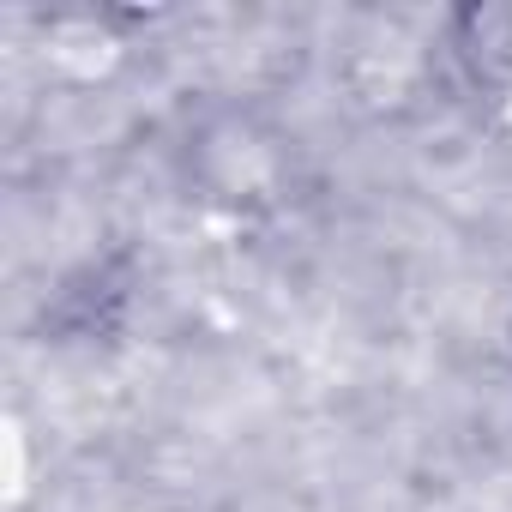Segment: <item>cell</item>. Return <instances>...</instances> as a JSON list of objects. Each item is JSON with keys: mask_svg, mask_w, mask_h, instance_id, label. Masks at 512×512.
Here are the masks:
<instances>
[{"mask_svg": "<svg viewBox=\"0 0 512 512\" xmlns=\"http://www.w3.org/2000/svg\"><path fill=\"white\" fill-rule=\"evenodd\" d=\"M127 43L109 31V19H55L49 25V61L67 79H103L109 67H121Z\"/></svg>", "mask_w": 512, "mask_h": 512, "instance_id": "2", "label": "cell"}, {"mask_svg": "<svg viewBox=\"0 0 512 512\" xmlns=\"http://www.w3.org/2000/svg\"><path fill=\"white\" fill-rule=\"evenodd\" d=\"M452 49H458L476 73L512 85V0H488V7L452 13Z\"/></svg>", "mask_w": 512, "mask_h": 512, "instance_id": "1", "label": "cell"}]
</instances>
